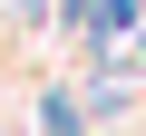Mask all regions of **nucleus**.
Returning <instances> with one entry per match:
<instances>
[{
  "label": "nucleus",
  "instance_id": "1",
  "mask_svg": "<svg viewBox=\"0 0 146 136\" xmlns=\"http://www.w3.org/2000/svg\"><path fill=\"white\" fill-rule=\"evenodd\" d=\"M127 10H136V0H98V39H117V29H127Z\"/></svg>",
  "mask_w": 146,
  "mask_h": 136
}]
</instances>
